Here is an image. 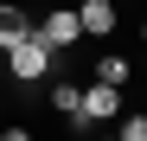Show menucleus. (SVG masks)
Returning <instances> with one entry per match:
<instances>
[{"label": "nucleus", "mask_w": 147, "mask_h": 141, "mask_svg": "<svg viewBox=\"0 0 147 141\" xmlns=\"http://www.w3.org/2000/svg\"><path fill=\"white\" fill-rule=\"evenodd\" d=\"M77 19H83V39H109L115 32V0H83Z\"/></svg>", "instance_id": "20e7f679"}, {"label": "nucleus", "mask_w": 147, "mask_h": 141, "mask_svg": "<svg viewBox=\"0 0 147 141\" xmlns=\"http://www.w3.org/2000/svg\"><path fill=\"white\" fill-rule=\"evenodd\" d=\"M32 32V13L19 7V0H0V52H7V45H19Z\"/></svg>", "instance_id": "39448f33"}, {"label": "nucleus", "mask_w": 147, "mask_h": 141, "mask_svg": "<svg viewBox=\"0 0 147 141\" xmlns=\"http://www.w3.org/2000/svg\"><path fill=\"white\" fill-rule=\"evenodd\" d=\"M115 115H121V83L90 77V90H83V109H77V128H83V122H115Z\"/></svg>", "instance_id": "7ed1b4c3"}, {"label": "nucleus", "mask_w": 147, "mask_h": 141, "mask_svg": "<svg viewBox=\"0 0 147 141\" xmlns=\"http://www.w3.org/2000/svg\"><path fill=\"white\" fill-rule=\"evenodd\" d=\"M96 77H102V83H128V58H121V52H109L102 64H96Z\"/></svg>", "instance_id": "0eeeda50"}, {"label": "nucleus", "mask_w": 147, "mask_h": 141, "mask_svg": "<svg viewBox=\"0 0 147 141\" xmlns=\"http://www.w3.org/2000/svg\"><path fill=\"white\" fill-rule=\"evenodd\" d=\"M141 39H147V19H141Z\"/></svg>", "instance_id": "1a4fd4ad"}, {"label": "nucleus", "mask_w": 147, "mask_h": 141, "mask_svg": "<svg viewBox=\"0 0 147 141\" xmlns=\"http://www.w3.org/2000/svg\"><path fill=\"white\" fill-rule=\"evenodd\" d=\"M115 122H121V128H115L121 141H147V115H115Z\"/></svg>", "instance_id": "6e6552de"}, {"label": "nucleus", "mask_w": 147, "mask_h": 141, "mask_svg": "<svg viewBox=\"0 0 147 141\" xmlns=\"http://www.w3.org/2000/svg\"><path fill=\"white\" fill-rule=\"evenodd\" d=\"M51 109L64 115V122H77V109H83V90L70 83V77H64V83H51Z\"/></svg>", "instance_id": "423d86ee"}, {"label": "nucleus", "mask_w": 147, "mask_h": 141, "mask_svg": "<svg viewBox=\"0 0 147 141\" xmlns=\"http://www.w3.org/2000/svg\"><path fill=\"white\" fill-rule=\"evenodd\" d=\"M32 32L51 45V52H70V45L83 39V19H77V7H51L45 19H32Z\"/></svg>", "instance_id": "f03ea898"}, {"label": "nucleus", "mask_w": 147, "mask_h": 141, "mask_svg": "<svg viewBox=\"0 0 147 141\" xmlns=\"http://www.w3.org/2000/svg\"><path fill=\"white\" fill-rule=\"evenodd\" d=\"M0 58H7V77H13V83H38L45 70H51V58H58V52H51V45H45L38 32H26L19 45H7Z\"/></svg>", "instance_id": "f257e3e1"}]
</instances>
